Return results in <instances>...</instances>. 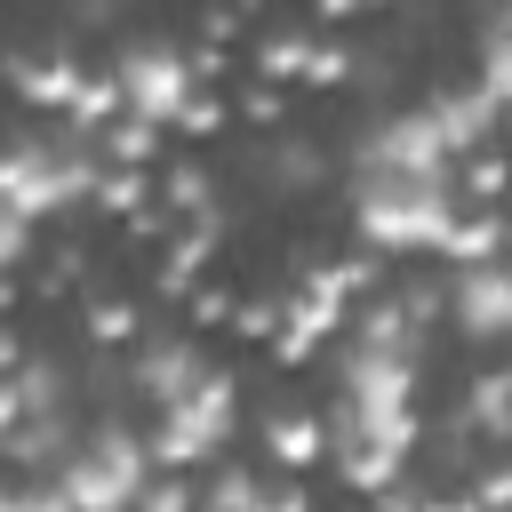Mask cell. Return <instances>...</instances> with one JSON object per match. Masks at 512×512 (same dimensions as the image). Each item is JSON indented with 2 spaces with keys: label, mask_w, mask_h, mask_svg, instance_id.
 <instances>
[{
  "label": "cell",
  "mask_w": 512,
  "mask_h": 512,
  "mask_svg": "<svg viewBox=\"0 0 512 512\" xmlns=\"http://www.w3.org/2000/svg\"><path fill=\"white\" fill-rule=\"evenodd\" d=\"M8 256H24V216H16V208H0V264H8Z\"/></svg>",
  "instance_id": "5"
},
{
  "label": "cell",
  "mask_w": 512,
  "mask_h": 512,
  "mask_svg": "<svg viewBox=\"0 0 512 512\" xmlns=\"http://www.w3.org/2000/svg\"><path fill=\"white\" fill-rule=\"evenodd\" d=\"M456 312L472 336H496L504 328V264L496 256H472V272L456 280Z\"/></svg>",
  "instance_id": "4"
},
{
  "label": "cell",
  "mask_w": 512,
  "mask_h": 512,
  "mask_svg": "<svg viewBox=\"0 0 512 512\" xmlns=\"http://www.w3.org/2000/svg\"><path fill=\"white\" fill-rule=\"evenodd\" d=\"M120 96H128L136 112L168 120V112H184V96H192V64H184L176 48H128V56H120Z\"/></svg>",
  "instance_id": "3"
},
{
  "label": "cell",
  "mask_w": 512,
  "mask_h": 512,
  "mask_svg": "<svg viewBox=\"0 0 512 512\" xmlns=\"http://www.w3.org/2000/svg\"><path fill=\"white\" fill-rule=\"evenodd\" d=\"M0 512H16V496H0Z\"/></svg>",
  "instance_id": "7"
},
{
  "label": "cell",
  "mask_w": 512,
  "mask_h": 512,
  "mask_svg": "<svg viewBox=\"0 0 512 512\" xmlns=\"http://www.w3.org/2000/svg\"><path fill=\"white\" fill-rule=\"evenodd\" d=\"M16 512H72L64 496H40V504H16Z\"/></svg>",
  "instance_id": "6"
},
{
  "label": "cell",
  "mask_w": 512,
  "mask_h": 512,
  "mask_svg": "<svg viewBox=\"0 0 512 512\" xmlns=\"http://www.w3.org/2000/svg\"><path fill=\"white\" fill-rule=\"evenodd\" d=\"M360 232L384 248H432L456 232L440 176H408V168H368L360 176Z\"/></svg>",
  "instance_id": "1"
},
{
  "label": "cell",
  "mask_w": 512,
  "mask_h": 512,
  "mask_svg": "<svg viewBox=\"0 0 512 512\" xmlns=\"http://www.w3.org/2000/svg\"><path fill=\"white\" fill-rule=\"evenodd\" d=\"M136 488H144L136 440H88V448L64 464V488H56V496H64L72 512H128Z\"/></svg>",
  "instance_id": "2"
}]
</instances>
